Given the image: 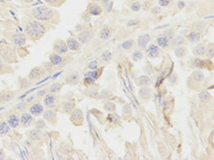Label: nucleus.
<instances>
[{
	"instance_id": "nucleus-36",
	"label": "nucleus",
	"mask_w": 214,
	"mask_h": 160,
	"mask_svg": "<svg viewBox=\"0 0 214 160\" xmlns=\"http://www.w3.org/2000/svg\"><path fill=\"white\" fill-rule=\"evenodd\" d=\"M157 43L158 46L162 48H166L168 46V41L164 36H160L157 39Z\"/></svg>"
},
{
	"instance_id": "nucleus-38",
	"label": "nucleus",
	"mask_w": 214,
	"mask_h": 160,
	"mask_svg": "<svg viewBox=\"0 0 214 160\" xmlns=\"http://www.w3.org/2000/svg\"><path fill=\"white\" fill-rule=\"evenodd\" d=\"M133 46H134V40H133V39L127 40V41H124V43L121 44V46H122V48L125 50L131 49V48L133 47Z\"/></svg>"
},
{
	"instance_id": "nucleus-48",
	"label": "nucleus",
	"mask_w": 214,
	"mask_h": 160,
	"mask_svg": "<svg viewBox=\"0 0 214 160\" xmlns=\"http://www.w3.org/2000/svg\"><path fill=\"white\" fill-rule=\"evenodd\" d=\"M170 0H159L158 3H159L160 6H166L169 4Z\"/></svg>"
},
{
	"instance_id": "nucleus-50",
	"label": "nucleus",
	"mask_w": 214,
	"mask_h": 160,
	"mask_svg": "<svg viewBox=\"0 0 214 160\" xmlns=\"http://www.w3.org/2000/svg\"><path fill=\"white\" fill-rule=\"evenodd\" d=\"M206 54H207V56H208V57H213V48H210V49H209L208 51H207Z\"/></svg>"
},
{
	"instance_id": "nucleus-7",
	"label": "nucleus",
	"mask_w": 214,
	"mask_h": 160,
	"mask_svg": "<svg viewBox=\"0 0 214 160\" xmlns=\"http://www.w3.org/2000/svg\"><path fill=\"white\" fill-rule=\"evenodd\" d=\"M44 111V107L39 102H34L29 108V112L31 113L34 117H39L43 114Z\"/></svg>"
},
{
	"instance_id": "nucleus-18",
	"label": "nucleus",
	"mask_w": 214,
	"mask_h": 160,
	"mask_svg": "<svg viewBox=\"0 0 214 160\" xmlns=\"http://www.w3.org/2000/svg\"><path fill=\"white\" fill-rule=\"evenodd\" d=\"M49 61L51 65L54 66H58L61 65L63 62V58L57 53H51L49 55Z\"/></svg>"
},
{
	"instance_id": "nucleus-9",
	"label": "nucleus",
	"mask_w": 214,
	"mask_h": 160,
	"mask_svg": "<svg viewBox=\"0 0 214 160\" xmlns=\"http://www.w3.org/2000/svg\"><path fill=\"white\" fill-rule=\"evenodd\" d=\"M6 122L11 127V128L18 129L20 127V116H19L18 113L13 112L9 115L6 118Z\"/></svg>"
},
{
	"instance_id": "nucleus-12",
	"label": "nucleus",
	"mask_w": 214,
	"mask_h": 160,
	"mask_svg": "<svg viewBox=\"0 0 214 160\" xmlns=\"http://www.w3.org/2000/svg\"><path fill=\"white\" fill-rule=\"evenodd\" d=\"M70 119L74 124H78L79 122L83 121L84 115L82 111L80 109H74L71 112Z\"/></svg>"
},
{
	"instance_id": "nucleus-24",
	"label": "nucleus",
	"mask_w": 214,
	"mask_h": 160,
	"mask_svg": "<svg viewBox=\"0 0 214 160\" xmlns=\"http://www.w3.org/2000/svg\"><path fill=\"white\" fill-rule=\"evenodd\" d=\"M66 45H67L68 48L70 49L71 51H77L80 47V44L78 41L73 38H70L67 40Z\"/></svg>"
},
{
	"instance_id": "nucleus-6",
	"label": "nucleus",
	"mask_w": 214,
	"mask_h": 160,
	"mask_svg": "<svg viewBox=\"0 0 214 160\" xmlns=\"http://www.w3.org/2000/svg\"><path fill=\"white\" fill-rule=\"evenodd\" d=\"M35 117H34L30 112H24L21 113L20 115V123L21 126L23 127H30L34 125Z\"/></svg>"
},
{
	"instance_id": "nucleus-34",
	"label": "nucleus",
	"mask_w": 214,
	"mask_h": 160,
	"mask_svg": "<svg viewBox=\"0 0 214 160\" xmlns=\"http://www.w3.org/2000/svg\"><path fill=\"white\" fill-rule=\"evenodd\" d=\"M48 5L51 6H59L65 1V0H44Z\"/></svg>"
},
{
	"instance_id": "nucleus-44",
	"label": "nucleus",
	"mask_w": 214,
	"mask_h": 160,
	"mask_svg": "<svg viewBox=\"0 0 214 160\" xmlns=\"http://www.w3.org/2000/svg\"><path fill=\"white\" fill-rule=\"evenodd\" d=\"M175 54L178 57L181 58L185 55V49L183 48H178L175 51Z\"/></svg>"
},
{
	"instance_id": "nucleus-28",
	"label": "nucleus",
	"mask_w": 214,
	"mask_h": 160,
	"mask_svg": "<svg viewBox=\"0 0 214 160\" xmlns=\"http://www.w3.org/2000/svg\"><path fill=\"white\" fill-rule=\"evenodd\" d=\"M151 80L150 78L146 76V75H142V76L139 77L138 78V83H139V85H141V86H146V85H148L151 83Z\"/></svg>"
},
{
	"instance_id": "nucleus-32",
	"label": "nucleus",
	"mask_w": 214,
	"mask_h": 160,
	"mask_svg": "<svg viewBox=\"0 0 214 160\" xmlns=\"http://www.w3.org/2000/svg\"><path fill=\"white\" fill-rule=\"evenodd\" d=\"M189 41L191 42H194V43H196V42H198L200 41L201 39V35L199 33H197V32H192L188 36Z\"/></svg>"
},
{
	"instance_id": "nucleus-21",
	"label": "nucleus",
	"mask_w": 214,
	"mask_h": 160,
	"mask_svg": "<svg viewBox=\"0 0 214 160\" xmlns=\"http://www.w3.org/2000/svg\"><path fill=\"white\" fill-rule=\"evenodd\" d=\"M28 107V103L27 102H19L17 103L14 107H13V111L16 113H22L26 112Z\"/></svg>"
},
{
	"instance_id": "nucleus-54",
	"label": "nucleus",
	"mask_w": 214,
	"mask_h": 160,
	"mask_svg": "<svg viewBox=\"0 0 214 160\" xmlns=\"http://www.w3.org/2000/svg\"><path fill=\"white\" fill-rule=\"evenodd\" d=\"M94 1H99V0H94Z\"/></svg>"
},
{
	"instance_id": "nucleus-41",
	"label": "nucleus",
	"mask_w": 214,
	"mask_h": 160,
	"mask_svg": "<svg viewBox=\"0 0 214 160\" xmlns=\"http://www.w3.org/2000/svg\"><path fill=\"white\" fill-rule=\"evenodd\" d=\"M104 109L106 110L108 112H112L115 110V106L114 104L112 103H110V102H108V103H106L104 105Z\"/></svg>"
},
{
	"instance_id": "nucleus-33",
	"label": "nucleus",
	"mask_w": 214,
	"mask_h": 160,
	"mask_svg": "<svg viewBox=\"0 0 214 160\" xmlns=\"http://www.w3.org/2000/svg\"><path fill=\"white\" fill-rule=\"evenodd\" d=\"M193 76L195 79L196 81L197 82H202L204 80V75L203 73L200 71H195L193 73Z\"/></svg>"
},
{
	"instance_id": "nucleus-22",
	"label": "nucleus",
	"mask_w": 214,
	"mask_h": 160,
	"mask_svg": "<svg viewBox=\"0 0 214 160\" xmlns=\"http://www.w3.org/2000/svg\"><path fill=\"white\" fill-rule=\"evenodd\" d=\"M11 130V127L6 121L0 122V137H4L8 135Z\"/></svg>"
},
{
	"instance_id": "nucleus-30",
	"label": "nucleus",
	"mask_w": 214,
	"mask_h": 160,
	"mask_svg": "<svg viewBox=\"0 0 214 160\" xmlns=\"http://www.w3.org/2000/svg\"><path fill=\"white\" fill-rule=\"evenodd\" d=\"M100 37H101V39L103 40H108L111 36V31H110L109 29H103L101 31L99 34Z\"/></svg>"
},
{
	"instance_id": "nucleus-19",
	"label": "nucleus",
	"mask_w": 214,
	"mask_h": 160,
	"mask_svg": "<svg viewBox=\"0 0 214 160\" xmlns=\"http://www.w3.org/2000/svg\"><path fill=\"white\" fill-rule=\"evenodd\" d=\"M92 34L89 31H84L78 36V40L82 43H87L92 39Z\"/></svg>"
},
{
	"instance_id": "nucleus-27",
	"label": "nucleus",
	"mask_w": 214,
	"mask_h": 160,
	"mask_svg": "<svg viewBox=\"0 0 214 160\" xmlns=\"http://www.w3.org/2000/svg\"><path fill=\"white\" fill-rule=\"evenodd\" d=\"M35 128L39 129L40 130H44L46 128V121L44 119L39 118L35 121Z\"/></svg>"
},
{
	"instance_id": "nucleus-2",
	"label": "nucleus",
	"mask_w": 214,
	"mask_h": 160,
	"mask_svg": "<svg viewBox=\"0 0 214 160\" xmlns=\"http://www.w3.org/2000/svg\"><path fill=\"white\" fill-rule=\"evenodd\" d=\"M27 17L43 23H54L56 21V12L47 6H37L24 12Z\"/></svg>"
},
{
	"instance_id": "nucleus-25",
	"label": "nucleus",
	"mask_w": 214,
	"mask_h": 160,
	"mask_svg": "<svg viewBox=\"0 0 214 160\" xmlns=\"http://www.w3.org/2000/svg\"><path fill=\"white\" fill-rule=\"evenodd\" d=\"M139 95L144 99H148L151 95V90L149 88H143L139 90Z\"/></svg>"
},
{
	"instance_id": "nucleus-26",
	"label": "nucleus",
	"mask_w": 214,
	"mask_h": 160,
	"mask_svg": "<svg viewBox=\"0 0 214 160\" xmlns=\"http://www.w3.org/2000/svg\"><path fill=\"white\" fill-rule=\"evenodd\" d=\"M89 13L94 16L99 15L101 13V7L97 4H92L89 8Z\"/></svg>"
},
{
	"instance_id": "nucleus-10",
	"label": "nucleus",
	"mask_w": 214,
	"mask_h": 160,
	"mask_svg": "<svg viewBox=\"0 0 214 160\" xmlns=\"http://www.w3.org/2000/svg\"><path fill=\"white\" fill-rule=\"evenodd\" d=\"M67 45L66 42H64L62 40H57L53 45V51L54 52L57 53V54H64V53L68 52Z\"/></svg>"
},
{
	"instance_id": "nucleus-35",
	"label": "nucleus",
	"mask_w": 214,
	"mask_h": 160,
	"mask_svg": "<svg viewBox=\"0 0 214 160\" xmlns=\"http://www.w3.org/2000/svg\"><path fill=\"white\" fill-rule=\"evenodd\" d=\"M74 104L71 102H66L64 106V111L66 114H70L74 110Z\"/></svg>"
},
{
	"instance_id": "nucleus-13",
	"label": "nucleus",
	"mask_w": 214,
	"mask_h": 160,
	"mask_svg": "<svg viewBox=\"0 0 214 160\" xmlns=\"http://www.w3.org/2000/svg\"><path fill=\"white\" fill-rule=\"evenodd\" d=\"M14 69L10 64L3 61L0 58V75H4V74H11L14 73Z\"/></svg>"
},
{
	"instance_id": "nucleus-5",
	"label": "nucleus",
	"mask_w": 214,
	"mask_h": 160,
	"mask_svg": "<svg viewBox=\"0 0 214 160\" xmlns=\"http://www.w3.org/2000/svg\"><path fill=\"white\" fill-rule=\"evenodd\" d=\"M46 75L45 69L42 66H36L30 71L28 75V80L31 82H39L44 78Z\"/></svg>"
},
{
	"instance_id": "nucleus-46",
	"label": "nucleus",
	"mask_w": 214,
	"mask_h": 160,
	"mask_svg": "<svg viewBox=\"0 0 214 160\" xmlns=\"http://www.w3.org/2000/svg\"><path fill=\"white\" fill-rule=\"evenodd\" d=\"M183 43H184V38H183L182 37H178V38L174 41L173 45H174L175 46H182Z\"/></svg>"
},
{
	"instance_id": "nucleus-3",
	"label": "nucleus",
	"mask_w": 214,
	"mask_h": 160,
	"mask_svg": "<svg viewBox=\"0 0 214 160\" xmlns=\"http://www.w3.org/2000/svg\"><path fill=\"white\" fill-rule=\"evenodd\" d=\"M14 46L6 41H0V58L9 64L17 61V54Z\"/></svg>"
},
{
	"instance_id": "nucleus-31",
	"label": "nucleus",
	"mask_w": 214,
	"mask_h": 160,
	"mask_svg": "<svg viewBox=\"0 0 214 160\" xmlns=\"http://www.w3.org/2000/svg\"><path fill=\"white\" fill-rule=\"evenodd\" d=\"M61 88V85L58 82H56V83H53L52 85H50L49 88V93H55L59 92Z\"/></svg>"
},
{
	"instance_id": "nucleus-49",
	"label": "nucleus",
	"mask_w": 214,
	"mask_h": 160,
	"mask_svg": "<svg viewBox=\"0 0 214 160\" xmlns=\"http://www.w3.org/2000/svg\"><path fill=\"white\" fill-rule=\"evenodd\" d=\"M151 12L153 14H158L160 12V8L158 6H155L153 9H151Z\"/></svg>"
},
{
	"instance_id": "nucleus-23",
	"label": "nucleus",
	"mask_w": 214,
	"mask_h": 160,
	"mask_svg": "<svg viewBox=\"0 0 214 160\" xmlns=\"http://www.w3.org/2000/svg\"><path fill=\"white\" fill-rule=\"evenodd\" d=\"M160 53L159 48L158 46H154V45H151L150 46L147 52V55L149 58L151 59H154V58L158 57V56Z\"/></svg>"
},
{
	"instance_id": "nucleus-40",
	"label": "nucleus",
	"mask_w": 214,
	"mask_h": 160,
	"mask_svg": "<svg viewBox=\"0 0 214 160\" xmlns=\"http://www.w3.org/2000/svg\"><path fill=\"white\" fill-rule=\"evenodd\" d=\"M108 119L113 123L116 124L120 121V117L117 114H110L108 115Z\"/></svg>"
},
{
	"instance_id": "nucleus-53",
	"label": "nucleus",
	"mask_w": 214,
	"mask_h": 160,
	"mask_svg": "<svg viewBox=\"0 0 214 160\" xmlns=\"http://www.w3.org/2000/svg\"><path fill=\"white\" fill-rule=\"evenodd\" d=\"M138 24V21L137 20H131V21H129V22H128V26H134V25H136V24Z\"/></svg>"
},
{
	"instance_id": "nucleus-8",
	"label": "nucleus",
	"mask_w": 214,
	"mask_h": 160,
	"mask_svg": "<svg viewBox=\"0 0 214 160\" xmlns=\"http://www.w3.org/2000/svg\"><path fill=\"white\" fill-rule=\"evenodd\" d=\"M56 102L57 98L54 95V93H49L47 94H45L43 98V103L44 106L49 109H53L56 106Z\"/></svg>"
},
{
	"instance_id": "nucleus-37",
	"label": "nucleus",
	"mask_w": 214,
	"mask_h": 160,
	"mask_svg": "<svg viewBox=\"0 0 214 160\" xmlns=\"http://www.w3.org/2000/svg\"><path fill=\"white\" fill-rule=\"evenodd\" d=\"M206 47L203 44H199L195 48V52L199 56H203L206 53Z\"/></svg>"
},
{
	"instance_id": "nucleus-52",
	"label": "nucleus",
	"mask_w": 214,
	"mask_h": 160,
	"mask_svg": "<svg viewBox=\"0 0 214 160\" xmlns=\"http://www.w3.org/2000/svg\"><path fill=\"white\" fill-rule=\"evenodd\" d=\"M113 1H111V2H110V4H108V6H107V8H106L107 12H111V9H112V8H113Z\"/></svg>"
},
{
	"instance_id": "nucleus-29",
	"label": "nucleus",
	"mask_w": 214,
	"mask_h": 160,
	"mask_svg": "<svg viewBox=\"0 0 214 160\" xmlns=\"http://www.w3.org/2000/svg\"><path fill=\"white\" fill-rule=\"evenodd\" d=\"M199 99L202 103H208L210 99V95L208 91H201L199 94Z\"/></svg>"
},
{
	"instance_id": "nucleus-1",
	"label": "nucleus",
	"mask_w": 214,
	"mask_h": 160,
	"mask_svg": "<svg viewBox=\"0 0 214 160\" xmlns=\"http://www.w3.org/2000/svg\"><path fill=\"white\" fill-rule=\"evenodd\" d=\"M22 27L24 34L27 38L34 41L41 39L47 31L46 23L39 22L28 17L22 19Z\"/></svg>"
},
{
	"instance_id": "nucleus-51",
	"label": "nucleus",
	"mask_w": 214,
	"mask_h": 160,
	"mask_svg": "<svg viewBox=\"0 0 214 160\" xmlns=\"http://www.w3.org/2000/svg\"><path fill=\"white\" fill-rule=\"evenodd\" d=\"M185 5H186V4H185V3L183 1H178V8H179L180 9L184 8Z\"/></svg>"
},
{
	"instance_id": "nucleus-39",
	"label": "nucleus",
	"mask_w": 214,
	"mask_h": 160,
	"mask_svg": "<svg viewBox=\"0 0 214 160\" xmlns=\"http://www.w3.org/2000/svg\"><path fill=\"white\" fill-rule=\"evenodd\" d=\"M111 58H112V54H111V53L108 51H104L101 55L102 60L106 61V62H108V61H111Z\"/></svg>"
},
{
	"instance_id": "nucleus-4",
	"label": "nucleus",
	"mask_w": 214,
	"mask_h": 160,
	"mask_svg": "<svg viewBox=\"0 0 214 160\" xmlns=\"http://www.w3.org/2000/svg\"><path fill=\"white\" fill-rule=\"evenodd\" d=\"M4 36L11 42L12 44L16 46H23L27 42V36L24 34L15 31H6Z\"/></svg>"
},
{
	"instance_id": "nucleus-42",
	"label": "nucleus",
	"mask_w": 214,
	"mask_h": 160,
	"mask_svg": "<svg viewBox=\"0 0 214 160\" xmlns=\"http://www.w3.org/2000/svg\"><path fill=\"white\" fill-rule=\"evenodd\" d=\"M204 61H203L201 59H196L194 62V66L196 68H203L204 66Z\"/></svg>"
},
{
	"instance_id": "nucleus-15",
	"label": "nucleus",
	"mask_w": 214,
	"mask_h": 160,
	"mask_svg": "<svg viewBox=\"0 0 214 160\" xmlns=\"http://www.w3.org/2000/svg\"><path fill=\"white\" fill-rule=\"evenodd\" d=\"M28 137L32 141L37 142H39L42 138V132L39 129L34 128L31 130L27 134Z\"/></svg>"
},
{
	"instance_id": "nucleus-17",
	"label": "nucleus",
	"mask_w": 214,
	"mask_h": 160,
	"mask_svg": "<svg viewBox=\"0 0 214 160\" xmlns=\"http://www.w3.org/2000/svg\"><path fill=\"white\" fill-rule=\"evenodd\" d=\"M79 75L77 72H73L67 75L66 78V83L69 84L71 85H75L79 83Z\"/></svg>"
},
{
	"instance_id": "nucleus-14",
	"label": "nucleus",
	"mask_w": 214,
	"mask_h": 160,
	"mask_svg": "<svg viewBox=\"0 0 214 160\" xmlns=\"http://www.w3.org/2000/svg\"><path fill=\"white\" fill-rule=\"evenodd\" d=\"M43 117L47 122L54 124L56 120V114L53 109H46L44 111Z\"/></svg>"
},
{
	"instance_id": "nucleus-43",
	"label": "nucleus",
	"mask_w": 214,
	"mask_h": 160,
	"mask_svg": "<svg viewBox=\"0 0 214 160\" xmlns=\"http://www.w3.org/2000/svg\"><path fill=\"white\" fill-rule=\"evenodd\" d=\"M133 56V59L135 61H139V60H141L143 58V55L142 53L140 52V51H135L132 55Z\"/></svg>"
},
{
	"instance_id": "nucleus-11",
	"label": "nucleus",
	"mask_w": 214,
	"mask_h": 160,
	"mask_svg": "<svg viewBox=\"0 0 214 160\" xmlns=\"http://www.w3.org/2000/svg\"><path fill=\"white\" fill-rule=\"evenodd\" d=\"M16 96V93L12 90H4L0 93V103H6L12 101Z\"/></svg>"
},
{
	"instance_id": "nucleus-47",
	"label": "nucleus",
	"mask_w": 214,
	"mask_h": 160,
	"mask_svg": "<svg viewBox=\"0 0 214 160\" xmlns=\"http://www.w3.org/2000/svg\"><path fill=\"white\" fill-rule=\"evenodd\" d=\"M97 66H98V63L96 61H92L89 63V68L91 70H95L96 69Z\"/></svg>"
},
{
	"instance_id": "nucleus-16",
	"label": "nucleus",
	"mask_w": 214,
	"mask_h": 160,
	"mask_svg": "<svg viewBox=\"0 0 214 160\" xmlns=\"http://www.w3.org/2000/svg\"><path fill=\"white\" fill-rule=\"evenodd\" d=\"M150 35L148 34H145L140 36L139 37V39H138V45L142 49H145L146 48L148 43L150 41Z\"/></svg>"
},
{
	"instance_id": "nucleus-20",
	"label": "nucleus",
	"mask_w": 214,
	"mask_h": 160,
	"mask_svg": "<svg viewBox=\"0 0 214 160\" xmlns=\"http://www.w3.org/2000/svg\"><path fill=\"white\" fill-rule=\"evenodd\" d=\"M98 78V73L96 71H90V72L87 73L85 74V78H84V83L85 84H90L94 82L95 80Z\"/></svg>"
},
{
	"instance_id": "nucleus-45",
	"label": "nucleus",
	"mask_w": 214,
	"mask_h": 160,
	"mask_svg": "<svg viewBox=\"0 0 214 160\" xmlns=\"http://www.w3.org/2000/svg\"><path fill=\"white\" fill-rule=\"evenodd\" d=\"M131 9H132L133 11H134V12H138V11H139L141 9L140 3L138 2V1H137V2H134V4L131 5Z\"/></svg>"
}]
</instances>
